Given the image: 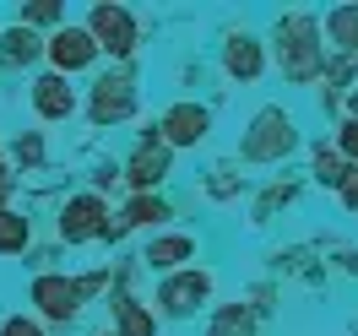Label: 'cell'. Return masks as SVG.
Here are the masks:
<instances>
[{"instance_id":"cell-28","label":"cell","mask_w":358,"mask_h":336,"mask_svg":"<svg viewBox=\"0 0 358 336\" xmlns=\"http://www.w3.org/2000/svg\"><path fill=\"white\" fill-rule=\"evenodd\" d=\"M0 336H49V326L38 314H6V320H0Z\"/></svg>"},{"instance_id":"cell-33","label":"cell","mask_w":358,"mask_h":336,"mask_svg":"<svg viewBox=\"0 0 358 336\" xmlns=\"http://www.w3.org/2000/svg\"><path fill=\"white\" fill-rule=\"evenodd\" d=\"M348 331H353V336H358V314H353V320H348Z\"/></svg>"},{"instance_id":"cell-5","label":"cell","mask_w":358,"mask_h":336,"mask_svg":"<svg viewBox=\"0 0 358 336\" xmlns=\"http://www.w3.org/2000/svg\"><path fill=\"white\" fill-rule=\"evenodd\" d=\"M82 114H87L92 131H109V125H125L141 114V76L136 66H103L92 76L87 98H82Z\"/></svg>"},{"instance_id":"cell-14","label":"cell","mask_w":358,"mask_h":336,"mask_svg":"<svg viewBox=\"0 0 358 336\" xmlns=\"http://www.w3.org/2000/svg\"><path fill=\"white\" fill-rule=\"evenodd\" d=\"M320 33H326V54H342L358 66V0H336L320 11Z\"/></svg>"},{"instance_id":"cell-34","label":"cell","mask_w":358,"mask_h":336,"mask_svg":"<svg viewBox=\"0 0 358 336\" xmlns=\"http://www.w3.org/2000/svg\"><path fill=\"white\" fill-rule=\"evenodd\" d=\"M92 336H114V331H92Z\"/></svg>"},{"instance_id":"cell-2","label":"cell","mask_w":358,"mask_h":336,"mask_svg":"<svg viewBox=\"0 0 358 336\" xmlns=\"http://www.w3.org/2000/svg\"><path fill=\"white\" fill-rule=\"evenodd\" d=\"M299 147H304L299 114H293L288 103H261V109L245 119V131H239L234 163H239V168H277V163H288Z\"/></svg>"},{"instance_id":"cell-4","label":"cell","mask_w":358,"mask_h":336,"mask_svg":"<svg viewBox=\"0 0 358 336\" xmlns=\"http://www.w3.org/2000/svg\"><path fill=\"white\" fill-rule=\"evenodd\" d=\"M152 314L157 320H169V326H179V320H196V314H212V304H217V271L212 266H185V271H169V277H157L152 288Z\"/></svg>"},{"instance_id":"cell-12","label":"cell","mask_w":358,"mask_h":336,"mask_svg":"<svg viewBox=\"0 0 358 336\" xmlns=\"http://www.w3.org/2000/svg\"><path fill=\"white\" fill-rule=\"evenodd\" d=\"M196 249L201 239L190 233V228H163V233H147V244H141V271H152V277H169V271H185L196 266Z\"/></svg>"},{"instance_id":"cell-21","label":"cell","mask_w":358,"mask_h":336,"mask_svg":"<svg viewBox=\"0 0 358 336\" xmlns=\"http://www.w3.org/2000/svg\"><path fill=\"white\" fill-rule=\"evenodd\" d=\"M27 249H33V217L6 206L0 212V255H27Z\"/></svg>"},{"instance_id":"cell-3","label":"cell","mask_w":358,"mask_h":336,"mask_svg":"<svg viewBox=\"0 0 358 336\" xmlns=\"http://www.w3.org/2000/svg\"><path fill=\"white\" fill-rule=\"evenodd\" d=\"M98 293H109V266L76 271V277H66V271H38L33 288H27V304L38 309L44 326H71V320H82V309H87Z\"/></svg>"},{"instance_id":"cell-31","label":"cell","mask_w":358,"mask_h":336,"mask_svg":"<svg viewBox=\"0 0 358 336\" xmlns=\"http://www.w3.org/2000/svg\"><path fill=\"white\" fill-rule=\"evenodd\" d=\"M11 190H17V180H11V174H6V168H0V212H6V206H11Z\"/></svg>"},{"instance_id":"cell-20","label":"cell","mask_w":358,"mask_h":336,"mask_svg":"<svg viewBox=\"0 0 358 336\" xmlns=\"http://www.w3.org/2000/svg\"><path fill=\"white\" fill-rule=\"evenodd\" d=\"M342 180H348V163H342V152H336L326 136H320V141H310V184L336 196V190H342Z\"/></svg>"},{"instance_id":"cell-24","label":"cell","mask_w":358,"mask_h":336,"mask_svg":"<svg viewBox=\"0 0 358 336\" xmlns=\"http://www.w3.org/2000/svg\"><path fill=\"white\" fill-rule=\"evenodd\" d=\"M326 141L342 152V163H348V168H358V119H353V114H342V119L331 125V136H326Z\"/></svg>"},{"instance_id":"cell-30","label":"cell","mask_w":358,"mask_h":336,"mask_svg":"<svg viewBox=\"0 0 358 336\" xmlns=\"http://www.w3.org/2000/svg\"><path fill=\"white\" fill-rule=\"evenodd\" d=\"M336 201H342L348 217H358V168H348V180H342V190H336Z\"/></svg>"},{"instance_id":"cell-15","label":"cell","mask_w":358,"mask_h":336,"mask_svg":"<svg viewBox=\"0 0 358 336\" xmlns=\"http://www.w3.org/2000/svg\"><path fill=\"white\" fill-rule=\"evenodd\" d=\"M201 201H212V206H234V201H245V190H250V174L234 163V157H223V163H212L201 174Z\"/></svg>"},{"instance_id":"cell-19","label":"cell","mask_w":358,"mask_h":336,"mask_svg":"<svg viewBox=\"0 0 358 336\" xmlns=\"http://www.w3.org/2000/svg\"><path fill=\"white\" fill-rule=\"evenodd\" d=\"M201 336H261V320L245 309V298H234V304H212Z\"/></svg>"},{"instance_id":"cell-17","label":"cell","mask_w":358,"mask_h":336,"mask_svg":"<svg viewBox=\"0 0 358 336\" xmlns=\"http://www.w3.org/2000/svg\"><path fill=\"white\" fill-rule=\"evenodd\" d=\"M109 331L114 336H157L163 320H157L152 304L136 293V298H109Z\"/></svg>"},{"instance_id":"cell-8","label":"cell","mask_w":358,"mask_h":336,"mask_svg":"<svg viewBox=\"0 0 358 336\" xmlns=\"http://www.w3.org/2000/svg\"><path fill=\"white\" fill-rule=\"evenodd\" d=\"M157 141L169 147V152H196V147H206L212 141V103H201V98H174V103H163L152 119Z\"/></svg>"},{"instance_id":"cell-35","label":"cell","mask_w":358,"mask_h":336,"mask_svg":"<svg viewBox=\"0 0 358 336\" xmlns=\"http://www.w3.org/2000/svg\"><path fill=\"white\" fill-rule=\"evenodd\" d=\"M0 157H6V147H0ZM0 168H6V163H0Z\"/></svg>"},{"instance_id":"cell-25","label":"cell","mask_w":358,"mask_h":336,"mask_svg":"<svg viewBox=\"0 0 358 336\" xmlns=\"http://www.w3.org/2000/svg\"><path fill=\"white\" fill-rule=\"evenodd\" d=\"M245 309L255 314V320H271V314H277V282H250L245 288Z\"/></svg>"},{"instance_id":"cell-10","label":"cell","mask_w":358,"mask_h":336,"mask_svg":"<svg viewBox=\"0 0 358 336\" xmlns=\"http://www.w3.org/2000/svg\"><path fill=\"white\" fill-rule=\"evenodd\" d=\"M109 217L114 206L103 196H92V190H76L60 201V217H55V233H60V244H103V233H109Z\"/></svg>"},{"instance_id":"cell-32","label":"cell","mask_w":358,"mask_h":336,"mask_svg":"<svg viewBox=\"0 0 358 336\" xmlns=\"http://www.w3.org/2000/svg\"><path fill=\"white\" fill-rule=\"evenodd\" d=\"M342 114H353V119H358V87L348 92V98H342Z\"/></svg>"},{"instance_id":"cell-16","label":"cell","mask_w":358,"mask_h":336,"mask_svg":"<svg viewBox=\"0 0 358 336\" xmlns=\"http://www.w3.org/2000/svg\"><path fill=\"white\" fill-rule=\"evenodd\" d=\"M304 196V180H271L255 190V201H250V228H271L288 206H299Z\"/></svg>"},{"instance_id":"cell-18","label":"cell","mask_w":358,"mask_h":336,"mask_svg":"<svg viewBox=\"0 0 358 336\" xmlns=\"http://www.w3.org/2000/svg\"><path fill=\"white\" fill-rule=\"evenodd\" d=\"M44 60V33H33V27H6L0 33V66L6 71H27V66H38Z\"/></svg>"},{"instance_id":"cell-22","label":"cell","mask_w":358,"mask_h":336,"mask_svg":"<svg viewBox=\"0 0 358 336\" xmlns=\"http://www.w3.org/2000/svg\"><path fill=\"white\" fill-rule=\"evenodd\" d=\"M271 271H288V277H304V282H326V261H310V244H293L271 255Z\"/></svg>"},{"instance_id":"cell-7","label":"cell","mask_w":358,"mask_h":336,"mask_svg":"<svg viewBox=\"0 0 358 336\" xmlns=\"http://www.w3.org/2000/svg\"><path fill=\"white\" fill-rule=\"evenodd\" d=\"M169 180H174V152L157 141L152 119H141L136 147L120 157V184H125L131 196H169Z\"/></svg>"},{"instance_id":"cell-1","label":"cell","mask_w":358,"mask_h":336,"mask_svg":"<svg viewBox=\"0 0 358 336\" xmlns=\"http://www.w3.org/2000/svg\"><path fill=\"white\" fill-rule=\"evenodd\" d=\"M271 71L282 76V87H320L326 76V33H320V11L310 6H288L271 17L266 33Z\"/></svg>"},{"instance_id":"cell-29","label":"cell","mask_w":358,"mask_h":336,"mask_svg":"<svg viewBox=\"0 0 358 336\" xmlns=\"http://www.w3.org/2000/svg\"><path fill=\"white\" fill-rule=\"evenodd\" d=\"M109 190H120V163H98V168H92V196H103V201H109Z\"/></svg>"},{"instance_id":"cell-11","label":"cell","mask_w":358,"mask_h":336,"mask_svg":"<svg viewBox=\"0 0 358 336\" xmlns=\"http://www.w3.org/2000/svg\"><path fill=\"white\" fill-rule=\"evenodd\" d=\"M44 60L55 76H92L98 71V44H92V33L82 22H66V27H55V33H44Z\"/></svg>"},{"instance_id":"cell-23","label":"cell","mask_w":358,"mask_h":336,"mask_svg":"<svg viewBox=\"0 0 358 336\" xmlns=\"http://www.w3.org/2000/svg\"><path fill=\"white\" fill-rule=\"evenodd\" d=\"M17 22L22 27H33V33H55V27H66L71 17H66V6H60V0H33V6H22V11H17Z\"/></svg>"},{"instance_id":"cell-13","label":"cell","mask_w":358,"mask_h":336,"mask_svg":"<svg viewBox=\"0 0 358 336\" xmlns=\"http://www.w3.org/2000/svg\"><path fill=\"white\" fill-rule=\"evenodd\" d=\"M27 103H33V114H38L44 125H60V119H71V114L82 109L76 87H71L66 76H55V71H44V76L27 82Z\"/></svg>"},{"instance_id":"cell-27","label":"cell","mask_w":358,"mask_h":336,"mask_svg":"<svg viewBox=\"0 0 358 336\" xmlns=\"http://www.w3.org/2000/svg\"><path fill=\"white\" fill-rule=\"evenodd\" d=\"M326 271H342V277H358V244H326Z\"/></svg>"},{"instance_id":"cell-9","label":"cell","mask_w":358,"mask_h":336,"mask_svg":"<svg viewBox=\"0 0 358 336\" xmlns=\"http://www.w3.org/2000/svg\"><path fill=\"white\" fill-rule=\"evenodd\" d=\"M217 71H223L234 87H255V82L271 71L266 38L250 33V27H228L223 38H217Z\"/></svg>"},{"instance_id":"cell-26","label":"cell","mask_w":358,"mask_h":336,"mask_svg":"<svg viewBox=\"0 0 358 336\" xmlns=\"http://www.w3.org/2000/svg\"><path fill=\"white\" fill-rule=\"evenodd\" d=\"M44 157H49L44 131H22V136H17V163H22L27 174H33V168H44Z\"/></svg>"},{"instance_id":"cell-6","label":"cell","mask_w":358,"mask_h":336,"mask_svg":"<svg viewBox=\"0 0 358 336\" xmlns=\"http://www.w3.org/2000/svg\"><path fill=\"white\" fill-rule=\"evenodd\" d=\"M82 27L92 33V44H98L103 60L136 66V49H141V38H147V27H141V17H136L125 0H98V6H87Z\"/></svg>"}]
</instances>
